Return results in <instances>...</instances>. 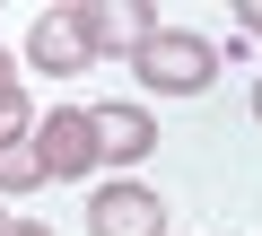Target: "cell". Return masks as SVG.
<instances>
[{
  "mask_svg": "<svg viewBox=\"0 0 262 236\" xmlns=\"http://www.w3.org/2000/svg\"><path fill=\"white\" fill-rule=\"evenodd\" d=\"M131 70H140L158 96H201V88L219 79V53H210L201 35H175V27H158V35H149V53L131 61Z\"/></svg>",
  "mask_w": 262,
  "mask_h": 236,
  "instance_id": "1",
  "label": "cell"
},
{
  "mask_svg": "<svg viewBox=\"0 0 262 236\" xmlns=\"http://www.w3.org/2000/svg\"><path fill=\"white\" fill-rule=\"evenodd\" d=\"M27 61L53 70V79H79V70L96 61V18H88V9H44V18L27 27Z\"/></svg>",
  "mask_w": 262,
  "mask_h": 236,
  "instance_id": "2",
  "label": "cell"
},
{
  "mask_svg": "<svg viewBox=\"0 0 262 236\" xmlns=\"http://www.w3.org/2000/svg\"><path fill=\"white\" fill-rule=\"evenodd\" d=\"M35 158H44V175H88L105 149H96V114L88 105H53L44 123H35Z\"/></svg>",
  "mask_w": 262,
  "mask_h": 236,
  "instance_id": "3",
  "label": "cell"
},
{
  "mask_svg": "<svg viewBox=\"0 0 262 236\" xmlns=\"http://www.w3.org/2000/svg\"><path fill=\"white\" fill-rule=\"evenodd\" d=\"M88 227H96V236H166V201H158L149 184H105V192L88 201Z\"/></svg>",
  "mask_w": 262,
  "mask_h": 236,
  "instance_id": "4",
  "label": "cell"
},
{
  "mask_svg": "<svg viewBox=\"0 0 262 236\" xmlns=\"http://www.w3.org/2000/svg\"><path fill=\"white\" fill-rule=\"evenodd\" d=\"M88 18H96V53H131V61H140L149 35H158V9H149V0H105V9H88Z\"/></svg>",
  "mask_w": 262,
  "mask_h": 236,
  "instance_id": "5",
  "label": "cell"
},
{
  "mask_svg": "<svg viewBox=\"0 0 262 236\" xmlns=\"http://www.w3.org/2000/svg\"><path fill=\"white\" fill-rule=\"evenodd\" d=\"M88 114H96V149H105V158H122V166H131V158H149V149H158L149 105H88Z\"/></svg>",
  "mask_w": 262,
  "mask_h": 236,
  "instance_id": "6",
  "label": "cell"
},
{
  "mask_svg": "<svg viewBox=\"0 0 262 236\" xmlns=\"http://www.w3.org/2000/svg\"><path fill=\"white\" fill-rule=\"evenodd\" d=\"M35 184H44V158H35V140L0 149V192H35Z\"/></svg>",
  "mask_w": 262,
  "mask_h": 236,
  "instance_id": "7",
  "label": "cell"
},
{
  "mask_svg": "<svg viewBox=\"0 0 262 236\" xmlns=\"http://www.w3.org/2000/svg\"><path fill=\"white\" fill-rule=\"evenodd\" d=\"M0 236H53L44 219H9V227H0Z\"/></svg>",
  "mask_w": 262,
  "mask_h": 236,
  "instance_id": "8",
  "label": "cell"
},
{
  "mask_svg": "<svg viewBox=\"0 0 262 236\" xmlns=\"http://www.w3.org/2000/svg\"><path fill=\"white\" fill-rule=\"evenodd\" d=\"M0 96H18V61L9 53H0Z\"/></svg>",
  "mask_w": 262,
  "mask_h": 236,
  "instance_id": "9",
  "label": "cell"
},
{
  "mask_svg": "<svg viewBox=\"0 0 262 236\" xmlns=\"http://www.w3.org/2000/svg\"><path fill=\"white\" fill-rule=\"evenodd\" d=\"M245 35H262V0H245Z\"/></svg>",
  "mask_w": 262,
  "mask_h": 236,
  "instance_id": "10",
  "label": "cell"
},
{
  "mask_svg": "<svg viewBox=\"0 0 262 236\" xmlns=\"http://www.w3.org/2000/svg\"><path fill=\"white\" fill-rule=\"evenodd\" d=\"M253 123H262V79H253Z\"/></svg>",
  "mask_w": 262,
  "mask_h": 236,
  "instance_id": "11",
  "label": "cell"
},
{
  "mask_svg": "<svg viewBox=\"0 0 262 236\" xmlns=\"http://www.w3.org/2000/svg\"><path fill=\"white\" fill-rule=\"evenodd\" d=\"M0 227H9V210H0Z\"/></svg>",
  "mask_w": 262,
  "mask_h": 236,
  "instance_id": "12",
  "label": "cell"
}]
</instances>
